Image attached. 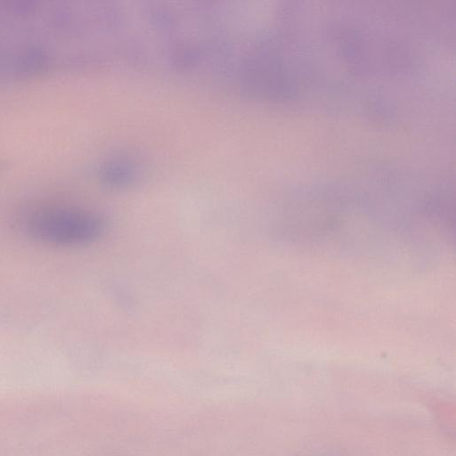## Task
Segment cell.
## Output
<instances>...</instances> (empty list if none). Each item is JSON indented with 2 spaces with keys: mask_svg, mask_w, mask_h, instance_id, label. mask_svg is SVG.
Returning a JSON list of instances; mask_svg holds the SVG:
<instances>
[{
  "mask_svg": "<svg viewBox=\"0 0 456 456\" xmlns=\"http://www.w3.org/2000/svg\"><path fill=\"white\" fill-rule=\"evenodd\" d=\"M25 229L33 238L52 245L76 246L97 240L105 230L99 216L77 208L46 207L26 216Z\"/></svg>",
  "mask_w": 456,
  "mask_h": 456,
  "instance_id": "obj_1",
  "label": "cell"
}]
</instances>
